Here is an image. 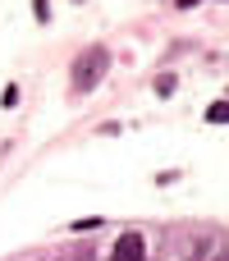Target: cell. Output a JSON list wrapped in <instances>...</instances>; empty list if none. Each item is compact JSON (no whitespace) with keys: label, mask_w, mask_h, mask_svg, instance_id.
Instances as JSON below:
<instances>
[{"label":"cell","mask_w":229,"mask_h":261,"mask_svg":"<svg viewBox=\"0 0 229 261\" xmlns=\"http://www.w3.org/2000/svg\"><path fill=\"white\" fill-rule=\"evenodd\" d=\"M106 69H110V46H87V50L78 55V64H73V92L87 96V92L106 78Z\"/></svg>","instance_id":"cell-1"},{"label":"cell","mask_w":229,"mask_h":261,"mask_svg":"<svg viewBox=\"0 0 229 261\" xmlns=\"http://www.w3.org/2000/svg\"><path fill=\"white\" fill-rule=\"evenodd\" d=\"M110 261H147V243H142V234H138V229L119 234V243H115Z\"/></svg>","instance_id":"cell-2"},{"label":"cell","mask_w":229,"mask_h":261,"mask_svg":"<svg viewBox=\"0 0 229 261\" xmlns=\"http://www.w3.org/2000/svg\"><path fill=\"white\" fill-rule=\"evenodd\" d=\"M207 124H229V101H216V106H207Z\"/></svg>","instance_id":"cell-3"},{"label":"cell","mask_w":229,"mask_h":261,"mask_svg":"<svg viewBox=\"0 0 229 261\" xmlns=\"http://www.w3.org/2000/svg\"><path fill=\"white\" fill-rule=\"evenodd\" d=\"M96 225H106V220H101V216H87V220H73L69 229H83V234H87V229H96Z\"/></svg>","instance_id":"cell-4"},{"label":"cell","mask_w":229,"mask_h":261,"mask_svg":"<svg viewBox=\"0 0 229 261\" xmlns=\"http://www.w3.org/2000/svg\"><path fill=\"white\" fill-rule=\"evenodd\" d=\"M156 92H161V96H170V92H174V78H170V73H161V78H156Z\"/></svg>","instance_id":"cell-5"},{"label":"cell","mask_w":229,"mask_h":261,"mask_svg":"<svg viewBox=\"0 0 229 261\" xmlns=\"http://www.w3.org/2000/svg\"><path fill=\"white\" fill-rule=\"evenodd\" d=\"M32 14H37V23H46V18H50V5H46V0H32Z\"/></svg>","instance_id":"cell-6"},{"label":"cell","mask_w":229,"mask_h":261,"mask_svg":"<svg viewBox=\"0 0 229 261\" xmlns=\"http://www.w3.org/2000/svg\"><path fill=\"white\" fill-rule=\"evenodd\" d=\"M174 5H179V9H193V5H197V0H174Z\"/></svg>","instance_id":"cell-7"},{"label":"cell","mask_w":229,"mask_h":261,"mask_svg":"<svg viewBox=\"0 0 229 261\" xmlns=\"http://www.w3.org/2000/svg\"><path fill=\"white\" fill-rule=\"evenodd\" d=\"M216 261H229V252H225V257H216Z\"/></svg>","instance_id":"cell-8"},{"label":"cell","mask_w":229,"mask_h":261,"mask_svg":"<svg viewBox=\"0 0 229 261\" xmlns=\"http://www.w3.org/2000/svg\"><path fill=\"white\" fill-rule=\"evenodd\" d=\"M83 261H87V257H83Z\"/></svg>","instance_id":"cell-9"}]
</instances>
